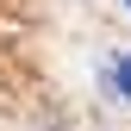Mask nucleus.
Segmentation results:
<instances>
[{
    "label": "nucleus",
    "instance_id": "f257e3e1",
    "mask_svg": "<svg viewBox=\"0 0 131 131\" xmlns=\"http://www.w3.org/2000/svg\"><path fill=\"white\" fill-rule=\"evenodd\" d=\"M119 88H125V100H131V56L119 62Z\"/></svg>",
    "mask_w": 131,
    "mask_h": 131
}]
</instances>
